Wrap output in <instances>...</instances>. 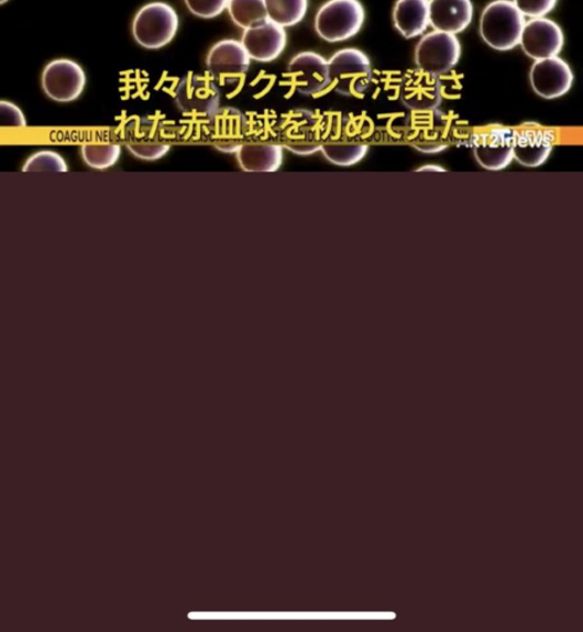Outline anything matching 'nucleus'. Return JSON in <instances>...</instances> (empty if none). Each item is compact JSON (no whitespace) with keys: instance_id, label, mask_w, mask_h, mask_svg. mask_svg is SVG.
I'll use <instances>...</instances> for the list:
<instances>
[{"instance_id":"obj_3","label":"nucleus","mask_w":583,"mask_h":632,"mask_svg":"<svg viewBox=\"0 0 583 632\" xmlns=\"http://www.w3.org/2000/svg\"><path fill=\"white\" fill-rule=\"evenodd\" d=\"M329 65V87L345 97L365 95L372 79V67L366 54L358 48H343L331 56Z\"/></svg>"},{"instance_id":"obj_4","label":"nucleus","mask_w":583,"mask_h":632,"mask_svg":"<svg viewBox=\"0 0 583 632\" xmlns=\"http://www.w3.org/2000/svg\"><path fill=\"white\" fill-rule=\"evenodd\" d=\"M178 26L176 10L167 3L154 2L139 10L133 22V35L139 45L158 49L173 42Z\"/></svg>"},{"instance_id":"obj_22","label":"nucleus","mask_w":583,"mask_h":632,"mask_svg":"<svg viewBox=\"0 0 583 632\" xmlns=\"http://www.w3.org/2000/svg\"><path fill=\"white\" fill-rule=\"evenodd\" d=\"M394 23L406 38L424 34L429 26V0H397Z\"/></svg>"},{"instance_id":"obj_24","label":"nucleus","mask_w":583,"mask_h":632,"mask_svg":"<svg viewBox=\"0 0 583 632\" xmlns=\"http://www.w3.org/2000/svg\"><path fill=\"white\" fill-rule=\"evenodd\" d=\"M228 12L241 29H250L268 19L265 0H229Z\"/></svg>"},{"instance_id":"obj_31","label":"nucleus","mask_w":583,"mask_h":632,"mask_svg":"<svg viewBox=\"0 0 583 632\" xmlns=\"http://www.w3.org/2000/svg\"><path fill=\"white\" fill-rule=\"evenodd\" d=\"M427 169H430V170H446V169L442 168V167H429V166L420 167V168H418L417 170H427Z\"/></svg>"},{"instance_id":"obj_16","label":"nucleus","mask_w":583,"mask_h":632,"mask_svg":"<svg viewBox=\"0 0 583 632\" xmlns=\"http://www.w3.org/2000/svg\"><path fill=\"white\" fill-rule=\"evenodd\" d=\"M241 44L251 59L264 64L273 63L285 52L286 30L267 19L264 23L246 29Z\"/></svg>"},{"instance_id":"obj_20","label":"nucleus","mask_w":583,"mask_h":632,"mask_svg":"<svg viewBox=\"0 0 583 632\" xmlns=\"http://www.w3.org/2000/svg\"><path fill=\"white\" fill-rule=\"evenodd\" d=\"M127 136L129 153L139 159L157 160L165 157L170 149V144L165 142L158 125L147 119L142 120L134 129H129Z\"/></svg>"},{"instance_id":"obj_11","label":"nucleus","mask_w":583,"mask_h":632,"mask_svg":"<svg viewBox=\"0 0 583 632\" xmlns=\"http://www.w3.org/2000/svg\"><path fill=\"white\" fill-rule=\"evenodd\" d=\"M251 58L238 40H221L207 56L208 75L217 85H234L248 73Z\"/></svg>"},{"instance_id":"obj_23","label":"nucleus","mask_w":583,"mask_h":632,"mask_svg":"<svg viewBox=\"0 0 583 632\" xmlns=\"http://www.w3.org/2000/svg\"><path fill=\"white\" fill-rule=\"evenodd\" d=\"M267 16L279 26H295L305 19L308 0H265Z\"/></svg>"},{"instance_id":"obj_29","label":"nucleus","mask_w":583,"mask_h":632,"mask_svg":"<svg viewBox=\"0 0 583 632\" xmlns=\"http://www.w3.org/2000/svg\"><path fill=\"white\" fill-rule=\"evenodd\" d=\"M522 16L546 18L557 7L558 0H513Z\"/></svg>"},{"instance_id":"obj_17","label":"nucleus","mask_w":583,"mask_h":632,"mask_svg":"<svg viewBox=\"0 0 583 632\" xmlns=\"http://www.w3.org/2000/svg\"><path fill=\"white\" fill-rule=\"evenodd\" d=\"M288 75L304 96H315L329 88V65L327 59L316 53H300L290 59Z\"/></svg>"},{"instance_id":"obj_15","label":"nucleus","mask_w":583,"mask_h":632,"mask_svg":"<svg viewBox=\"0 0 583 632\" xmlns=\"http://www.w3.org/2000/svg\"><path fill=\"white\" fill-rule=\"evenodd\" d=\"M530 85L544 99H557L569 93L574 84V74L559 56L538 59L530 69Z\"/></svg>"},{"instance_id":"obj_8","label":"nucleus","mask_w":583,"mask_h":632,"mask_svg":"<svg viewBox=\"0 0 583 632\" xmlns=\"http://www.w3.org/2000/svg\"><path fill=\"white\" fill-rule=\"evenodd\" d=\"M175 100L180 112L209 119L219 109V87L209 75L188 74L179 80Z\"/></svg>"},{"instance_id":"obj_13","label":"nucleus","mask_w":583,"mask_h":632,"mask_svg":"<svg viewBox=\"0 0 583 632\" xmlns=\"http://www.w3.org/2000/svg\"><path fill=\"white\" fill-rule=\"evenodd\" d=\"M557 142V130L527 124L516 129L513 159L521 166L539 167L547 163Z\"/></svg>"},{"instance_id":"obj_30","label":"nucleus","mask_w":583,"mask_h":632,"mask_svg":"<svg viewBox=\"0 0 583 632\" xmlns=\"http://www.w3.org/2000/svg\"><path fill=\"white\" fill-rule=\"evenodd\" d=\"M0 124L3 127H24L26 126V119L18 106L2 100L0 102Z\"/></svg>"},{"instance_id":"obj_10","label":"nucleus","mask_w":583,"mask_h":632,"mask_svg":"<svg viewBox=\"0 0 583 632\" xmlns=\"http://www.w3.org/2000/svg\"><path fill=\"white\" fill-rule=\"evenodd\" d=\"M86 84L85 69L68 58L54 59L42 77L45 95L58 103L74 102L84 93Z\"/></svg>"},{"instance_id":"obj_5","label":"nucleus","mask_w":583,"mask_h":632,"mask_svg":"<svg viewBox=\"0 0 583 632\" xmlns=\"http://www.w3.org/2000/svg\"><path fill=\"white\" fill-rule=\"evenodd\" d=\"M279 140L280 146L296 155L316 154L324 144L323 119L309 110H294L279 124Z\"/></svg>"},{"instance_id":"obj_18","label":"nucleus","mask_w":583,"mask_h":632,"mask_svg":"<svg viewBox=\"0 0 583 632\" xmlns=\"http://www.w3.org/2000/svg\"><path fill=\"white\" fill-rule=\"evenodd\" d=\"M246 132L248 120L235 108H219L209 118L210 138L220 153L237 154L244 145Z\"/></svg>"},{"instance_id":"obj_6","label":"nucleus","mask_w":583,"mask_h":632,"mask_svg":"<svg viewBox=\"0 0 583 632\" xmlns=\"http://www.w3.org/2000/svg\"><path fill=\"white\" fill-rule=\"evenodd\" d=\"M454 124L446 113L438 109L415 113L409 120L407 140L410 146L424 154L446 152L454 140Z\"/></svg>"},{"instance_id":"obj_19","label":"nucleus","mask_w":583,"mask_h":632,"mask_svg":"<svg viewBox=\"0 0 583 632\" xmlns=\"http://www.w3.org/2000/svg\"><path fill=\"white\" fill-rule=\"evenodd\" d=\"M474 18L471 0H429V24L437 32L460 34Z\"/></svg>"},{"instance_id":"obj_1","label":"nucleus","mask_w":583,"mask_h":632,"mask_svg":"<svg viewBox=\"0 0 583 632\" xmlns=\"http://www.w3.org/2000/svg\"><path fill=\"white\" fill-rule=\"evenodd\" d=\"M525 16L513 0H495L482 12L480 34L497 52H509L519 45Z\"/></svg>"},{"instance_id":"obj_2","label":"nucleus","mask_w":583,"mask_h":632,"mask_svg":"<svg viewBox=\"0 0 583 632\" xmlns=\"http://www.w3.org/2000/svg\"><path fill=\"white\" fill-rule=\"evenodd\" d=\"M365 22L360 0H329L318 10L316 30L327 43H341L359 34Z\"/></svg>"},{"instance_id":"obj_21","label":"nucleus","mask_w":583,"mask_h":632,"mask_svg":"<svg viewBox=\"0 0 583 632\" xmlns=\"http://www.w3.org/2000/svg\"><path fill=\"white\" fill-rule=\"evenodd\" d=\"M245 173H276L284 163V147L275 144H244L237 153Z\"/></svg>"},{"instance_id":"obj_28","label":"nucleus","mask_w":583,"mask_h":632,"mask_svg":"<svg viewBox=\"0 0 583 632\" xmlns=\"http://www.w3.org/2000/svg\"><path fill=\"white\" fill-rule=\"evenodd\" d=\"M189 12L202 19H213L228 9L229 0H185Z\"/></svg>"},{"instance_id":"obj_9","label":"nucleus","mask_w":583,"mask_h":632,"mask_svg":"<svg viewBox=\"0 0 583 632\" xmlns=\"http://www.w3.org/2000/svg\"><path fill=\"white\" fill-rule=\"evenodd\" d=\"M516 129L490 126L471 136L472 149L480 166L488 170L507 168L513 160Z\"/></svg>"},{"instance_id":"obj_26","label":"nucleus","mask_w":583,"mask_h":632,"mask_svg":"<svg viewBox=\"0 0 583 632\" xmlns=\"http://www.w3.org/2000/svg\"><path fill=\"white\" fill-rule=\"evenodd\" d=\"M321 152L329 163L338 166H353L363 160L369 153L367 144L328 143L321 146Z\"/></svg>"},{"instance_id":"obj_14","label":"nucleus","mask_w":583,"mask_h":632,"mask_svg":"<svg viewBox=\"0 0 583 632\" xmlns=\"http://www.w3.org/2000/svg\"><path fill=\"white\" fill-rule=\"evenodd\" d=\"M519 44L527 56L538 62L559 56L564 47V33L552 20L535 18L522 27Z\"/></svg>"},{"instance_id":"obj_25","label":"nucleus","mask_w":583,"mask_h":632,"mask_svg":"<svg viewBox=\"0 0 583 632\" xmlns=\"http://www.w3.org/2000/svg\"><path fill=\"white\" fill-rule=\"evenodd\" d=\"M80 155L90 168L103 170L118 164L122 146L118 144H87L80 147Z\"/></svg>"},{"instance_id":"obj_12","label":"nucleus","mask_w":583,"mask_h":632,"mask_svg":"<svg viewBox=\"0 0 583 632\" xmlns=\"http://www.w3.org/2000/svg\"><path fill=\"white\" fill-rule=\"evenodd\" d=\"M399 100L414 113L430 112L441 104L442 88L438 76L408 69L399 84Z\"/></svg>"},{"instance_id":"obj_7","label":"nucleus","mask_w":583,"mask_h":632,"mask_svg":"<svg viewBox=\"0 0 583 632\" xmlns=\"http://www.w3.org/2000/svg\"><path fill=\"white\" fill-rule=\"evenodd\" d=\"M460 57L461 44L457 35L437 30L421 38L416 48L417 67L438 77L450 73Z\"/></svg>"},{"instance_id":"obj_27","label":"nucleus","mask_w":583,"mask_h":632,"mask_svg":"<svg viewBox=\"0 0 583 632\" xmlns=\"http://www.w3.org/2000/svg\"><path fill=\"white\" fill-rule=\"evenodd\" d=\"M23 173H68L66 159L52 149H43L30 156L22 168Z\"/></svg>"},{"instance_id":"obj_32","label":"nucleus","mask_w":583,"mask_h":632,"mask_svg":"<svg viewBox=\"0 0 583 632\" xmlns=\"http://www.w3.org/2000/svg\"><path fill=\"white\" fill-rule=\"evenodd\" d=\"M9 0H0V3L6 4Z\"/></svg>"}]
</instances>
